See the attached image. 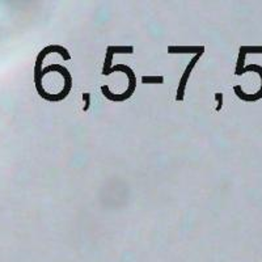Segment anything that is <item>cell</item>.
Segmentation results:
<instances>
[{
  "instance_id": "6da1fadb",
  "label": "cell",
  "mask_w": 262,
  "mask_h": 262,
  "mask_svg": "<svg viewBox=\"0 0 262 262\" xmlns=\"http://www.w3.org/2000/svg\"><path fill=\"white\" fill-rule=\"evenodd\" d=\"M202 54L203 53H198V54H196L195 57H194L193 62L189 63L188 69H186V71H185L184 75H182V80H181V83H180L179 93H177V100H179V101H181L182 97H184V88H185V85H186V81H188L189 75H190V72H191V70H193L194 64H195V63H196V60L200 59V57H201V55H202Z\"/></svg>"
},
{
  "instance_id": "7a4b0ae2",
  "label": "cell",
  "mask_w": 262,
  "mask_h": 262,
  "mask_svg": "<svg viewBox=\"0 0 262 262\" xmlns=\"http://www.w3.org/2000/svg\"><path fill=\"white\" fill-rule=\"evenodd\" d=\"M142 81H143V83H163L164 81V79H163V76H143V78H142Z\"/></svg>"
},
{
  "instance_id": "277c9868",
  "label": "cell",
  "mask_w": 262,
  "mask_h": 262,
  "mask_svg": "<svg viewBox=\"0 0 262 262\" xmlns=\"http://www.w3.org/2000/svg\"><path fill=\"white\" fill-rule=\"evenodd\" d=\"M215 97L217 98V102H219V105H217V107H216V111L219 112L222 109V105H223V100H222V98H223V95H222V93H216V95H215Z\"/></svg>"
},
{
  "instance_id": "3957f363",
  "label": "cell",
  "mask_w": 262,
  "mask_h": 262,
  "mask_svg": "<svg viewBox=\"0 0 262 262\" xmlns=\"http://www.w3.org/2000/svg\"><path fill=\"white\" fill-rule=\"evenodd\" d=\"M83 97H84V100H85V105H84L83 111L86 112L88 109H90V97H91V95H90V93H84Z\"/></svg>"
}]
</instances>
